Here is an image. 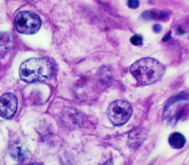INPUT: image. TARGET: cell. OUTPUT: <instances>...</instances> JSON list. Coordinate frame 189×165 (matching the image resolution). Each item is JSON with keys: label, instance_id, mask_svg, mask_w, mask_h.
I'll use <instances>...</instances> for the list:
<instances>
[{"label": "cell", "instance_id": "cell-12", "mask_svg": "<svg viewBox=\"0 0 189 165\" xmlns=\"http://www.w3.org/2000/svg\"><path fill=\"white\" fill-rule=\"evenodd\" d=\"M178 31H181L180 33H182V34H184V33H185V31L182 30V28H181V27H179V28H178Z\"/></svg>", "mask_w": 189, "mask_h": 165}, {"label": "cell", "instance_id": "cell-2", "mask_svg": "<svg viewBox=\"0 0 189 165\" xmlns=\"http://www.w3.org/2000/svg\"><path fill=\"white\" fill-rule=\"evenodd\" d=\"M130 71L139 84L150 85L162 78L165 68L157 60L145 58L133 64L130 67Z\"/></svg>", "mask_w": 189, "mask_h": 165}, {"label": "cell", "instance_id": "cell-7", "mask_svg": "<svg viewBox=\"0 0 189 165\" xmlns=\"http://www.w3.org/2000/svg\"><path fill=\"white\" fill-rule=\"evenodd\" d=\"M13 46V37L10 32L0 33V55H6Z\"/></svg>", "mask_w": 189, "mask_h": 165}, {"label": "cell", "instance_id": "cell-3", "mask_svg": "<svg viewBox=\"0 0 189 165\" xmlns=\"http://www.w3.org/2000/svg\"><path fill=\"white\" fill-rule=\"evenodd\" d=\"M41 19L34 12L24 11L18 12L15 18V25L18 32L25 35L37 33L41 27Z\"/></svg>", "mask_w": 189, "mask_h": 165}, {"label": "cell", "instance_id": "cell-4", "mask_svg": "<svg viewBox=\"0 0 189 165\" xmlns=\"http://www.w3.org/2000/svg\"><path fill=\"white\" fill-rule=\"evenodd\" d=\"M133 109L129 103L123 100L113 102L107 110V116L110 122L115 126L124 125L130 119Z\"/></svg>", "mask_w": 189, "mask_h": 165}, {"label": "cell", "instance_id": "cell-8", "mask_svg": "<svg viewBox=\"0 0 189 165\" xmlns=\"http://www.w3.org/2000/svg\"><path fill=\"white\" fill-rule=\"evenodd\" d=\"M168 142L171 145V147H173L174 149L179 150L185 146L187 140H186V137L182 134H180L179 132H174L170 135V137L168 138Z\"/></svg>", "mask_w": 189, "mask_h": 165}, {"label": "cell", "instance_id": "cell-11", "mask_svg": "<svg viewBox=\"0 0 189 165\" xmlns=\"http://www.w3.org/2000/svg\"><path fill=\"white\" fill-rule=\"evenodd\" d=\"M160 30H161V28H160V26L159 24H156V25L153 26V31H154L155 32H159Z\"/></svg>", "mask_w": 189, "mask_h": 165}, {"label": "cell", "instance_id": "cell-5", "mask_svg": "<svg viewBox=\"0 0 189 165\" xmlns=\"http://www.w3.org/2000/svg\"><path fill=\"white\" fill-rule=\"evenodd\" d=\"M18 99L12 93H5L0 97V117L11 119L16 114Z\"/></svg>", "mask_w": 189, "mask_h": 165}, {"label": "cell", "instance_id": "cell-10", "mask_svg": "<svg viewBox=\"0 0 189 165\" xmlns=\"http://www.w3.org/2000/svg\"><path fill=\"white\" fill-rule=\"evenodd\" d=\"M127 4H128V6L132 9H136L139 5V1H137V0H130L127 2Z\"/></svg>", "mask_w": 189, "mask_h": 165}, {"label": "cell", "instance_id": "cell-6", "mask_svg": "<svg viewBox=\"0 0 189 165\" xmlns=\"http://www.w3.org/2000/svg\"><path fill=\"white\" fill-rule=\"evenodd\" d=\"M10 155L12 157L14 161L18 163H24L30 157V151L26 148V146L23 143H14L12 144L11 150H10Z\"/></svg>", "mask_w": 189, "mask_h": 165}, {"label": "cell", "instance_id": "cell-9", "mask_svg": "<svg viewBox=\"0 0 189 165\" xmlns=\"http://www.w3.org/2000/svg\"><path fill=\"white\" fill-rule=\"evenodd\" d=\"M130 41H131V43H132L133 45H135V46H139V45H141L143 44V37H142V36L141 35L136 34V35L133 36V37H131Z\"/></svg>", "mask_w": 189, "mask_h": 165}, {"label": "cell", "instance_id": "cell-13", "mask_svg": "<svg viewBox=\"0 0 189 165\" xmlns=\"http://www.w3.org/2000/svg\"><path fill=\"white\" fill-rule=\"evenodd\" d=\"M31 165H41V164H32Z\"/></svg>", "mask_w": 189, "mask_h": 165}, {"label": "cell", "instance_id": "cell-1", "mask_svg": "<svg viewBox=\"0 0 189 165\" xmlns=\"http://www.w3.org/2000/svg\"><path fill=\"white\" fill-rule=\"evenodd\" d=\"M54 67L48 59L34 58L22 63L19 68V77L25 82H45L50 79Z\"/></svg>", "mask_w": 189, "mask_h": 165}]
</instances>
